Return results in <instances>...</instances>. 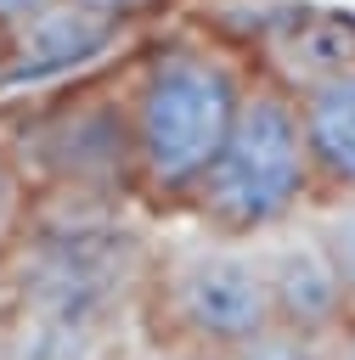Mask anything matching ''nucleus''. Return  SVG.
Listing matches in <instances>:
<instances>
[{
    "label": "nucleus",
    "mask_w": 355,
    "mask_h": 360,
    "mask_svg": "<svg viewBox=\"0 0 355 360\" xmlns=\"http://www.w3.org/2000/svg\"><path fill=\"white\" fill-rule=\"evenodd\" d=\"M163 326L203 354H231L259 326H270V292L259 276V253L237 242H214L180 253L163 276Z\"/></svg>",
    "instance_id": "20e7f679"
},
{
    "label": "nucleus",
    "mask_w": 355,
    "mask_h": 360,
    "mask_svg": "<svg viewBox=\"0 0 355 360\" xmlns=\"http://www.w3.org/2000/svg\"><path fill=\"white\" fill-rule=\"evenodd\" d=\"M332 343L338 338H304L293 326H259L248 343L231 349V360H332Z\"/></svg>",
    "instance_id": "1a4fd4ad"
},
{
    "label": "nucleus",
    "mask_w": 355,
    "mask_h": 360,
    "mask_svg": "<svg viewBox=\"0 0 355 360\" xmlns=\"http://www.w3.org/2000/svg\"><path fill=\"white\" fill-rule=\"evenodd\" d=\"M124 22H107L73 0H45L34 17H23L17 28L0 34V79L23 84V79H56L85 68L90 56H101L118 39Z\"/></svg>",
    "instance_id": "423d86ee"
},
{
    "label": "nucleus",
    "mask_w": 355,
    "mask_h": 360,
    "mask_svg": "<svg viewBox=\"0 0 355 360\" xmlns=\"http://www.w3.org/2000/svg\"><path fill=\"white\" fill-rule=\"evenodd\" d=\"M23 208H28L23 169H17V158L0 146V253L11 248V236H17V225H23Z\"/></svg>",
    "instance_id": "9d476101"
},
{
    "label": "nucleus",
    "mask_w": 355,
    "mask_h": 360,
    "mask_svg": "<svg viewBox=\"0 0 355 360\" xmlns=\"http://www.w3.org/2000/svg\"><path fill=\"white\" fill-rule=\"evenodd\" d=\"M130 276H135V253L107 231L45 242L28 259L23 292H17L28 360L73 354L90 338H101V326L118 315V304L130 292Z\"/></svg>",
    "instance_id": "7ed1b4c3"
},
{
    "label": "nucleus",
    "mask_w": 355,
    "mask_h": 360,
    "mask_svg": "<svg viewBox=\"0 0 355 360\" xmlns=\"http://www.w3.org/2000/svg\"><path fill=\"white\" fill-rule=\"evenodd\" d=\"M316 236L338 270V287H344V304H349V321H355V197H332L316 219Z\"/></svg>",
    "instance_id": "6e6552de"
},
{
    "label": "nucleus",
    "mask_w": 355,
    "mask_h": 360,
    "mask_svg": "<svg viewBox=\"0 0 355 360\" xmlns=\"http://www.w3.org/2000/svg\"><path fill=\"white\" fill-rule=\"evenodd\" d=\"M332 360H355V321L338 332V343H332Z\"/></svg>",
    "instance_id": "ddd939ff"
},
{
    "label": "nucleus",
    "mask_w": 355,
    "mask_h": 360,
    "mask_svg": "<svg viewBox=\"0 0 355 360\" xmlns=\"http://www.w3.org/2000/svg\"><path fill=\"white\" fill-rule=\"evenodd\" d=\"M73 6H85V11H96L107 22H130V17H141V11H152L163 0H73Z\"/></svg>",
    "instance_id": "9b49d317"
},
{
    "label": "nucleus",
    "mask_w": 355,
    "mask_h": 360,
    "mask_svg": "<svg viewBox=\"0 0 355 360\" xmlns=\"http://www.w3.org/2000/svg\"><path fill=\"white\" fill-rule=\"evenodd\" d=\"M265 236L270 242L259 248V276L270 292V321L304 338H338L349 326V304L316 225H276Z\"/></svg>",
    "instance_id": "39448f33"
},
{
    "label": "nucleus",
    "mask_w": 355,
    "mask_h": 360,
    "mask_svg": "<svg viewBox=\"0 0 355 360\" xmlns=\"http://www.w3.org/2000/svg\"><path fill=\"white\" fill-rule=\"evenodd\" d=\"M310 174L332 197H355V56L293 90Z\"/></svg>",
    "instance_id": "0eeeda50"
},
{
    "label": "nucleus",
    "mask_w": 355,
    "mask_h": 360,
    "mask_svg": "<svg viewBox=\"0 0 355 360\" xmlns=\"http://www.w3.org/2000/svg\"><path fill=\"white\" fill-rule=\"evenodd\" d=\"M39 6H45V0H0V34H6V28H17L23 17H34Z\"/></svg>",
    "instance_id": "f8f14e48"
},
{
    "label": "nucleus",
    "mask_w": 355,
    "mask_h": 360,
    "mask_svg": "<svg viewBox=\"0 0 355 360\" xmlns=\"http://www.w3.org/2000/svg\"><path fill=\"white\" fill-rule=\"evenodd\" d=\"M242 96H248V73L237 68V56L197 39L152 51L124 118V146L147 191L186 202L203 169L214 163L220 141L231 135Z\"/></svg>",
    "instance_id": "f257e3e1"
},
{
    "label": "nucleus",
    "mask_w": 355,
    "mask_h": 360,
    "mask_svg": "<svg viewBox=\"0 0 355 360\" xmlns=\"http://www.w3.org/2000/svg\"><path fill=\"white\" fill-rule=\"evenodd\" d=\"M310 191H316V174H310L304 129L293 112V90L248 84L231 135L220 141L214 163L203 169L186 202L214 236L248 242L287 225Z\"/></svg>",
    "instance_id": "f03ea898"
},
{
    "label": "nucleus",
    "mask_w": 355,
    "mask_h": 360,
    "mask_svg": "<svg viewBox=\"0 0 355 360\" xmlns=\"http://www.w3.org/2000/svg\"><path fill=\"white\" fill-rule=\"evenodd\" d=\"M180 360H231V354H203V349H186Z\"/></svg>",
    "instance_id": "4468645a"
}]
</instances>
